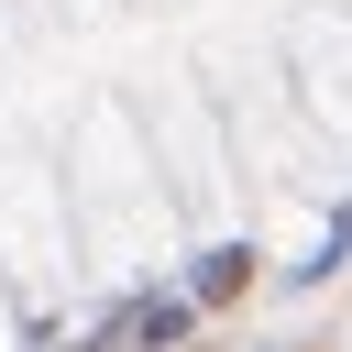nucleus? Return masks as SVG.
<instances>
[{
	"label": "nucleus",
	"instance_id": "1",
	"mask_svg": "<svg viewBox=\"0 0 352 352\" xmlns=\"http://www.w3.org/2000/svg\"><path fill=\"white\" fill-rule=\"evenodd\" d=\"M198 297H209V308L242 297V253H209V264H198Z\"/></svg>",
	"mask_w": 352,
	"mask_h": 352
}]
</instances>
